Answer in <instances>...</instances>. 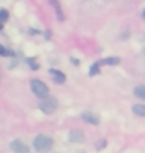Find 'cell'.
I'll return each mask as SVG.
<instances>
[{"mask_svg": "<svg viewBox=\"0 0 145 153\" xmlns=\"http://www.w3.org/2000/svg\"><path fill=\"white\" fill-rule=\"evenodd\" d=\"M54 145V140L52 137L46 134H38L33 141L35 150L39 153H48L51 151Z\"/></svg>", "mask_w": 145, "mask_h": 153, "instance_id": "obj_1", "label": "cell"}, {"mask_svg": "<svg viewBox=\"0 0 145 153\" xmlns=\"http://www.w3.org/2000/svg\"><path fill=\"white\" fill-rule=\"evenodd\" d=\"M39 108L46 114H52L58 108V100L54 97H46L39 103Z\"/></svg>", "mask_w": 145, "mask_h": 153, "instance_id": "obj_2", "label": "cell"}, {"mask_svg": "<svg viewBox=\"0 0 145 153\" xmlns=\"http://www.w3.org/2000/svg\"><path fill=\"white\" fill-rule=\"evenodd\" d=\"M31 85V90L34 94H36L39 99H44L48 96L49 94V88L47 87V85L45 82H43L40 79H32L30 82Z\"/></svg>", "mask_w": 145, "mask_h": 153, "instance_id": "obj_3", "label": "cell"}, {"mask_svg": "<svg viewBox=\"0 0 145 153\" xmlns=\"http://www.w3.org/2000/svg\"><path fill=\"white\" fill-rule=\"evenodd\" d=\"M9 147L13 153H30V147L21 139H14L10 142Z\"/></svg>", "mask_w": 145, "mask_h": 153, "instance_id": "obj_4", "label": "cell"}, {"mask_svg": "<svg viewBox=\"0 0 145 153\" xmlns=\"http://www.w3.org/2000/svg\"><path fill=\"white\" fill-rule=\"evenodd\" d=\"M69 140H70V142L78 143V144L85 142L86 136H85L84 131L81 130V129H79V128L72 129V130L70 131V133H69Z\"/></svg>", "mask_w": 145, "mask_h": 153, "instance_id": "obj_5", "label": "cell"}, {"mask_svg": "<svg viewBox=\"0 0 145 153\" xmlns=\"http://www.w3.org/2000/svg\"><path fill=\"white\" fill-rule=\"evenodd\" d=\"M82 118L84 119L86 122H88L89 124H92V125H97L100 124V116H98L97 114L92 111H84L83 114H81Z\"/></svg>", "mask_w": 145, "mask_h": 153, "instance_id": "obj_6", "label": "cell"}, {"mask_svg": "<svg viewBox=\"0 0 145 153\" xmlns=\"http://www.w3.org/2000/svg\"><path fill=\"white\" fill-rule=\"evenodd\" d=\"M49 73H50V74L52 75V76H53V81L56 82V84L62 85L66 82V75H65L63 72L52 69L49 71Z\"/></svg>", "mask_w": 145, "mask_h": 153, "instance_id": "obj_7", "label": "cell"}, {"mask_svg": "<svg viewBox=\"0 0 145 153\" xmlns=\"http://www.w3.org/2000/svg\"><path fill=\"white\" fill-rule=\"evenodd\" d=\"M120 62V59L119 58H116V57H109V58H106V59H101L98 62H97L98 65H110V66H115L117 65Z\"/></svg>", "mask_w": 145, "mask_h": 153, "instance_id": "obj_8", "label": "cell"}, {"mask_svg": "<svg viewBox=\"0 0 145 153\" xmlns=\"http://www.w3.org/2000/svg\"><path fill=\"white\" fill-rule=\"evenodd\" d=\"M52 3H54L55 5V8H56V15H57V18L60 21H63L64 18H65V15L63 13V10H62V7L60 5V3H59L57 0H52Z\"/></svg>", "mask_w": 145, "mask_h": 153, "instance_id": "obj_9", "label": "cell"}, {"mask_svg": "<svg viewBox=\"0 0 145 153\" xmlns=\"http://www.w3.org/2000/svg\"><path fill=\"white\" fill-rule=\"evenodd\" d=\"M133 93H134L135 96H136L137 97H139V99H141V100L145 99V87L143 85H140L135 87Z\"/></svg>", "mask_w": 145, "mask_h": 153, "instance_id": "obj_10", "label": "cell"}, {"mask_svg": "<svg viewBox=\"0 0 145 153\" xmlns=\"http://www.w3.org/2000/svg\"><path fill=\"white\" fill-rule=\"evenodd\" d=\"M132 111H133V112L135 114H137L139 116H145V105H143L138 103V105H133Z\"/></svg>", "mask_w": 145, "mask_h": 153, "instance_id": "obj_11", "label": "cell"}, {"mask_svg": "<svg viewBox=\"0 0 145 153\" xmlns=\"http://www.w3.org/2000/svg\"><path fill=\"white\" fill-rule=\"evenodd\" d=\"M98 74H100V65L97 63H94L92 64L89 68V71H88V76H94Z\"/></svg>", "mask_w": 145, "mask_h": 153, "instance_id": "obj_12", "label": "cell"}, {"mask_svg": "<svg viewBox=\"0 0 145 153\" xmlns=\"http://www.w3.org/2000/svg\"><path fill=\"white\" fill-rule=\"evenodd\" d=\"M107 146V141L106 139H100L98 140V141L95 143V149H97V151H100L104 149Z\"/></svg>", "mask_w": 145, "mask_h": 153, "instance_id": "obj_13", "label": "cell"}, {"mask_svg": "<svg viewBox=\"0 0 145 153\" xmlns=\"http://www.w3.org/2000/svg\"><path fill=\"white\" fill-rule=\"evenodd\" d=\"M14 53L8 49H6L3 47L2 45H0V56H3V57H10V56H13Z\"/></svg>", "mask_w": 145, "mask_h": 153, "instance_id": "obj_14", "label": "cell"}, {"mask_svg": "<svg viewBox=\"0 0 145 153\" xmlns=\"http://www.w3.org/2000/svg\"><path fill=\"white\" fill-rule=\"evenodd\" d=\"M9 18V13L6 9L0 10V21H7Z\"/></svg>", "mask_w": 145, "mask_h": 153, "instance_id": "obj_15", "label": "cell"}, {"mask_svg": "<svg viewBox=\"0 0 145 153\" xmlns=\"http://www.w3.org/2000/svg\"><path fill=\"white\" fill-rule=\"evenodd\" d=\"M27 62L29 63V65H30L31 69H32V70H38L39 69L40 66H39V64L36 63L35 59H28V60H27Z\"/></svg>", "mask_w": 145, "mask_h": 153, "instance_id": "obj_16", "label": "cell"}, {"mask_svg": "<svg viewBox=\"0 0 145 153\" xmlns=\"http://www.w3.org/2000/svg\"><path fill=\"white\" fill-rule=\"evenodd\" d=\"M71 62H72L73 64H75L76 66H78L79 64H80V62H79V60H78V59H73V58L71 59Z\"/></svg>", "mask_w": 145, "mask_h": 153, "instance_id": "obj_17", "label": "cell"}, {"mask_svg": "<svg viewBox=\"0 0 145 153\" xmlns=\"http://www.w3.org/2000/svg\"><path fill=\"white\" fill-rule=\"evenodd\" d=\"M76 153H87V152L84 151V150H79V151H77Z\"/></svg>", "mask_w": 145, "mask_h": 153, "instance_id": "obj_18", "label": "cell"}, {"mask_svg": "<svg viewBox=\"0 0 145 153\" xmlns=\"http://www.w3.org/2000/svg\"><path fill=\"white\" fill-rule=\"evenodd\" d=\"M2 29H3V25H2L1 23H0V30H2Z\"/></svg>", "mask_w": 145, "mask_h": 153, "instance_id": "obj_19", "label": "cell"}]
</instances>
